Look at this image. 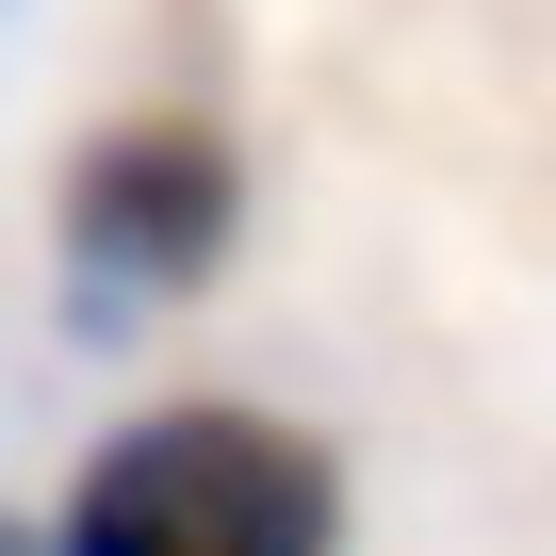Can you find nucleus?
Wrapping results in <instances>:
<instances>
[{
	"instance_id": "f257e3e1",
	"label": "nucleus",
	"mask_w": 556,
	"mask_h": 556,
	"mask_svg": "<svg viewBox=\"0 0 556 556\" xmlns=\"http://www.w3.org/2000/svg\"><path fill=\"white\" fill-rule=\"evenodd\" d=\"M50 556H344L361 540V491L344 458L295 426V409H262V393H148L115 409L66 491L34 507Z\"/></svg>"
},
{
	"instance_id": "f03ea898",
	"label": "nucleus",
	"mask_w": 556,
	"mask_h": 556,
	"mask_svg": "<svg viewBox=\"0 0 556 556\" xmlns=\"http://www.w3.org/2000/svg\"><path fill=\"white\" fill-rule=\"evenodd\" d=\"M245 245V148L213 99H131L99 131H66L50 164V328L66 344H148L164 312H197Z\"/></svg>"
},
{
	"instance_id": "7ed1b4c3",
	"label": "nucleus",
	"mask_w": 556,
	"mask_h": 556,
	"mask_svg": "<svg viewBox=\"0 0 556 556\" xmlns=\"http://www.w3.org/2000/svg\"><path fill=\"white\" fill-rule=\"evenodd\" d=\"M0 556H50V540H34V523H17V507H0Z\"/></svg>"
}]
</instances>
